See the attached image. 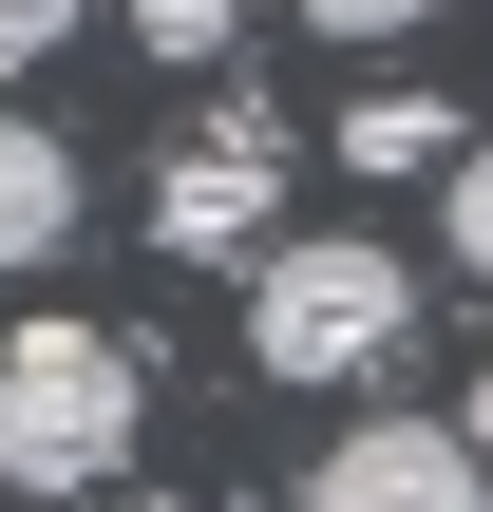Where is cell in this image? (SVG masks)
<instances>
[{"instance_id": "1", "label": "cell", "mask_w": 493, "mask_h": 512, "mask_svg": "<svg viewBox=\"0 0 493 512\" xmlns=\"http://www.w3.org/2000/svg\"><path fill=\"white\" fill-rule=\"evenodd\" d=\"M437 304H418V266L380 247V228H285V247H247V380H380L399 342H418Z\"/></svg>"}, {"instance_id": "2", "label": "cell", "mask_w": 493, "mask_h": 512, "mask_svg": "<svg viewBox=\"0 0 493 512\" xmlns=\"http://www.w3.org/2000/svg\"><path fill=\"white\" fill-rule=\"evenodd\" d=\"M133 437H152V361H133L114 323L57 304V323L0 342V494H114Z\"/></svg>"}, {"instance_id": "3", "label": "cell", "mask_w": 493, "mask_h": 512, "mask_svg": "<svg viewBox=\"0 0 493 512\" xmlns=\"http://www.w3.org/2000/svg\"><path fill=\"white\" fill-rule=\"evenodd\" d=\"M152 247H190V266L285 247V133H266V95L209 114V133H171V171H152Z\"/></svg>"}, {"instance_id": "4", "label": "cell", "mask_w": 493, "mask_h": 512, "mask_svg": "<svg viewBox=\"0 0 493 512\" xmlns=\"http://www.w3.org/2000/svg\"><path fill=\"white\" fill-rule=\"evenodd\" d=\"M304 512H493V475L456 418H342L304 456Z\"/></svg>"}, {"instance_id": "5", "label": "cell", "mask_w": 493, "mask_h": 512, "mask_svg": "<svg viewBox=\"0 0 493 512\" xmlns=\"http://www.w3.org/2000/svg\"><path fill=\"white\" fill-rule=\"evenodd\" d=\"M57 247H76V133L0 114V285H19V266H57Z\"/></svg>"}, {"instance_id": "6", "label": "cell", "mask_w": 493, "mask_h": 512, "mask_svg": "<svg viewBox=\"0 0 493 512\" xmlns=\"http://www.w3.org/2000/svg\"><path fill=\"white\" fill-rule=\"evenodd\" d=\"M456 152H475L456 95H361V114H342V171H380V190H399V171H456Z\"/></svg>"}, {"instance_id": "7", "label": "cell", "mask_w": 493, "mask_h": 512, "mask_svg": "<svg viewBox=\"0 0 493 512\" xmlns=\"http://www.w3.org/2000/svg\"><path fill=\"white\" fill-rule=\"evenodd\" d=\"M437 228H456V266H475V285H493V133H475V152H456V171H437Z\"/></svg>"}, {"instance_id": "8", "label": "cell", "mask_w": 493, "mask_h": 512, "mask_svg": "<svg viewBox=\"0 0 493 512\" xmlns=\"http://www.w3.org/2000/svg\"><path fill=\"white\" fill-rule=\"evenodd\" d=\"M133 38H152V57H190V76H209V57H228V0H133Z\"/></svg>"}, {"instance_id": "9", "label": "cell", "mask_w": 493, "mask_h": 512, "mask_svg": "<svg viewBox=\"0 0 493 512\" xmlns=\"http://www.w3.org/2000/svg\"><path fill=\"white\" fill-rule=\"evenodd\" d=\"M285 19H323V38H361V57H380V38H418L437 0H285Z\"/></svg>"}, {"instance_id": "10", "label": "cell", "mask_w": 493, "mask_h": 512, "mask_svg": "<svg viewBox=\"0 0 493 512\" xmlns=\"http://www.w3.org/2000/svg\"><path fill=\"white\" fill-rule=\"evenodd\" d=\"M76 19H95V0H0V76H38V57H57Z\"/></svg>"}, {"instance_id": "11", "label": "cell", "mask_w": 493, "mask_h": 512, "mask_svg": "<svg viewBox=\"0 0 493 512\" xmlns=\"http://www.w3.org/2000/svg\"><path fill=\"white\" fill-rule=\"evenodd\" d=\"M456 437H475V475H493V380H475V399H456Z\"/></svg>"}]
</instances>
